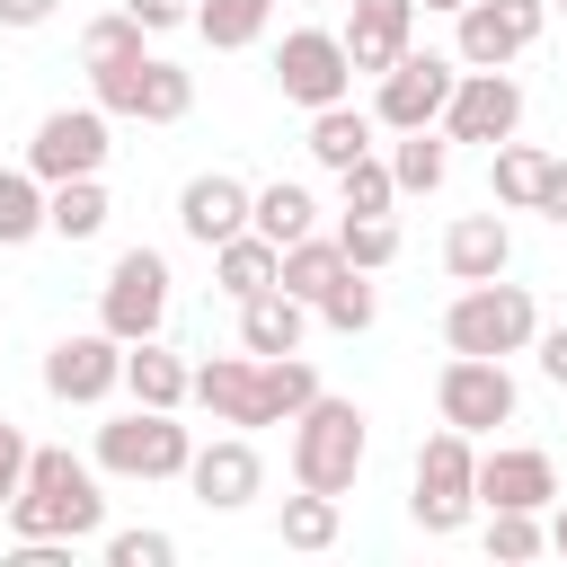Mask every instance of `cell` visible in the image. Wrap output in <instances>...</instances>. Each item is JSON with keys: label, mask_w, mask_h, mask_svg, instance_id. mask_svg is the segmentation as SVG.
Segmentation results:
<instances>
[{"label": "cell", "mask_w": 567, "mask_h": 567, "mask_svg": "<svg viewBox=\"0 0 567 567\" xmlns=\"http://www.w3.org/2000/svg\"><path fill=\"white\" fill-rule=\"evenodd\" d=\"M106 532V487H97V461H80L71 443H35L27 452V478L9 496V540H97Z\"/></svg>", "instance_id": "1"}, {"label": "cell", "mask_w": 567, "mask_h": 567, "mask_svg": "<svg viewBox=\"0 0 567 567\" xmlns=\"http://www.w3.org/2000/svg\"><path fill=\"white\" fill-rule=\"evenodd\" d=\"M363 461H372V416H363L354 399L319 390V399L292 416V443H284V470H292V487H319V496H354Z\"/></svg>", "instance_id": "2"}, {"label": "cell", "mask_w": 567, "mask_h": 567, "mask_svg": "<svg viewBox=\"0 0 567 567\" xmlns=\"http://www.w3.org/2000/svg\"><path fill=\"white\" fill-rule=\"evenodd\" d=\"M470 514H478V443L461 425H434L408 470V523L425 540H452V532H470Z\"/></svg>", "instance_id": "3"}, {"label": "cell", "mask_w": 567, "mask_h": 567, "mask_svg": "<svg viewBox=\"0 0 567 567\" xmlns=\"http://www.w3.org/2000/svg\"><path fill=\"white\" fill-rule=\"evenodd\" d=\"M532 337H540V301H532V284H505V275H487V284H461L452 292V310H443V346L452 354H532Z\"/></svg>", "instance_id": "4"}, {"label": "cell", "mask_w": 567, "mask_h": 567, "mask_svg": "<svg viewBox=\"0 0 567 567\" xmlns=\"http://www.w3.org/2000/svg\"><path fill=\"white\" fill-rule=\"evenodd\" d=\"M89 461H97V478H186L195 434L177 425V408H124L97 425Z\"/></svg>", "instance_id": "5"}, {"label": "cell", "mask_w": 567, "mask_h": 567, "mask_svg": "<svg viewBox=\"0 0 567 567\" xmlns=\"http://www.w3.org/2000/svg\"><path fill=\"white\" fill-rule=\"evenodd\" d=\"M168 257L159 248H115V266H106V284H97V328L106 337H124V346H142V337H159L168 328Z\"/></svg>", "instance_id": "6"}, {"label": "cell", "mask_w": 567, "mask_h": 567, "mask_svg": "<svg viewBox=\"0 0 567 567\" xmlns=\"http://www.w3.org/2000/svg\"><path fill=\"white\" fill-rule=\"evenodd\" d=\"M549 27V0H470L452 9V62L461 71H514Z\"/></svg>", "instance_id": "7"}, {"label": "cell", "mask_w": 567, "mask_h": 567, "mask_svg": "<svg viewBox=\"0 0 567 567\" xmlns=\"http://www.w3.org/2000/svg\"><path fill=\"white\" fill-rule=\"evenodd\" d=\"M106 151H115V115L89 97V106H53V115H35V133H27V168L44 177V186H62V177H106Z\"/></svg>", "instance_id": "8"}, {"label": "cell", "mask_w": 567, "mask_h": 567, "mask_svg": "<svg viewBox=\"0 0 567 567\" xmlns=\"http://www.w3.org/2000/svg\"><path fill=\"white\" fill-rule=\"evenodd\" d=\"M434 416L478 443V434H496V425L523 416V390H514V372H505L496 354H452V363L434 372Z\"/></svg>", "instance_id": "9"}, {"label": "cell", "mask_w": 567, "mask_h": 567, "mask_svg": "<svg viewBox=\"0 0 567 567\" xmlns=\"http://www.w3.org/2000/svg\"><path fill=\"white\" fill-rule=\"evenodd\" d=\"M275 89H284V106H301V115L354 97V62H346L337 27H284V44H275Z\"/></svg>", "instance_id": "10"}, {"label": "cell", "mask_w": 567, "mask_h": 567, "mask_svg": "<svg viewBox=\"0 0 567 567\" xmlns=\"http://www.w3.org/2000/svg\"><path fill=\"white\" fill-rule=\"evenodd\" d=\"M452 80H461V62L452 53H399L381 80H372V124L381 133H416V124H443V97H452Z\"/></svg>", "instance_id": "11"}, {"label": "cell", "mask_w": 567, "mask_h": 567, "mask_svg": "<svg viewBox=\"0 0 567 567\" xmlns=\"http://www.w3.org/2000/svg\"><path fill=\"white\" fill-rule=\"evenodd\" d=\"M115 390H124V337L80 328V337H53V346H44V399H62V408H106Z\"/></svg>", "instance_id": "12"}, {"label": "cell", "mask_w": 567, "mask_h": 567, "mask_svg": "<svg viewBox=\"0 0 567 567\" xmlns=\"http://www.w3.org/2000/svg\"><path fill=\"white\" fill-rule=\"evenodd\" d=\"M523 133V80L514 71H461L452 97H443V142H505Z\"/></svg>", "instance_id": "13"}, {"label": "cell", "mask_w": 567, "mask_h": 567, "mask_svg": "<svg viewBox=\"0 0 567 567\" xmlns=\"http://www.w3.org/2000/svg\"><path fill=\"white\" fill-rule=\"evenodd\" d=\"M186 487H195V505L204 514H239V505H257L266 496V461H257V434H213V443H195V461H186Z\"/></svg>", "instance_id": "14"}, {"label": "cell", "mask_w": 567, "mask_h": 567, "mask_svg": "<svg viewBox=\"0 0 567 567\" xmlns=\"http://www.w3.org/2000/svg\"><path fill=\"white\" fill-rule=\"evenodd\" d=\"M186 399H195L213 425H239V434L275 425V408H266V372H257V354H248V346H239V354H204Z\"/></svg>", "instance_id": "15"}, {"label": "cell", "mask_w": 567, "mask_h": 567, "mask_svg": "<svg viewBox=\"0 0 567 567\" xmlns=\"http://www.w3.org/2000/svg\"><path fill=\"white\" fill-rule=\"evenodd\" d=\"M487 505H523V514H549L558 505V461L540 443H487L478 452V514Z\"/></svg>", "instance_id": "16"}, {"label": "cell", "mask_w": 567, "mask_h": 567, "mask_svg": "<svg viewBox=\"0 0 567 567\" xmlns=\"http://www.w3.org/2000/svg\"><path fill=\"white\" fill-rule=\"evenodd\" d=\"M354 80H381L408 44H416V0H346V27H337Z\"/></svg>", "instance_id": "17"}, {"label": "cell", "mask_w": 567, "mask_h": 567, "mask_svg": "<svg viewBox=\"0 0 567 567\" xmlns=\"http://www.w3.org/2000/svg\"><path fill=\"white\" fill-rule=\"evenodd\" d=\"M177 230H186L195 248L239 239V230H248V177H230V168H195V177L177 186Z\"/></svg>", "instance_id": "18"}, {"label": "cell", "mask_w": 567, "mask_h": 567, "mask_svg": "<svg viewBox=\"0 0 567 567\" xmlns=\"http://www.w3.org/2000/svg\"><path fill=\"white\" fill-rule=\"evenodd\" d=\"M443 275H452V284L514 275V230H505V213H461V221L443 230Z\"/></svg>", "instance_id": "19"}, {"label": "cell", "mask_w": 567, "mask_h": 567, "mask_svg": "<svg viewBox=\"0 0 567 567\" xmlns=\"http://www.w3.org/2000/svg\"><path fill=\"white\" fill-rule=\"evenodd\" d=\"M301 337H310V301H301V292L266 284V292L239 301V346H248V354H301Z\"/></svg>", "instance_id": "20"}, {"label": "cell", "mask_w": 567, "mask_h": 567, "mask_svg": "<svg viewBox=\"0 0 567 567\" xmlns=\"http://www.w3.org/2000/svg\"><path fill=\"white\" fill-rule=\"evenodd\" d=\"M124 390H133V408H186V390H195V363H186L177 346L142 337V346H124Z\"/></svg>", "instance_id": "21"}, {"label": "cell", "mask_w": 567, "mask_h": 567, "mask_svg": "<svg viewBox=\"0 0 567 567\" xmlns=\"http://www.w3.org/2000/svg\"><path fill=\"white\" fill-rule=\"evenodd\" d=\"M248 230H266L275 248H292V239L319 230V195L301 177H266V186H248Z\"/></svg>", "instance_id": "22"}, {"label": "cell", "mask_w": 567, "mask_h": 567, "mask_svg": "<svg viewBox=\"0 0 567 567\" xmlns=\"http://www.w3.org/2000/svg\"><path fill=\"white\" fill-rule=\"evenodd\" d=\"M106 213H115V204H106V177H62V186H44V230H53V239H71V248H80V239H97V230H106Z\"/></svg>", "instance_id": "23"}, {"label": "cell", "mask_w": 567, "mask_h": 567, "mask_svg": "<svg viewBox=\"0 0 567 567\" xmlns=\"http://www.w3.org/2000/svg\"><path fill=\"white\" fill-rule=\"evenodd\" d=\"M372 133H381V124H372L354 97H337V106H310V159H319V168H346V159H363V151H372Z\"/></svg>", "instance_id": "24"}, {"label": "cell", "mask_w": 567, "mask_h": 567, "mask_svg": "<svg viewBox=\"0 0 567 567\" xmlns=\"http://www.w3.org/2000/svg\"><path fill=\"white\" fill-rule=\"evenodd\" d=\"M275 266H284V248H275L266 230H239V239H221V248H213V284H221L230 301L266 292V284H275Z\"/></svg>", "instance_id": "25"}, {"label": "cell", "mask_w": 567, "mask_h": 567, "mask_svg": "<svg viewBox=\"0 0 567 567\" xmlns=\"http://www.w3.org/2000/svg\"><path fill=\"white\" fill-rule=\"evenodd\" d=\"M337 532H346V496H319V487H292L284 514H275L284 549H337Z\"/></svg>", "instance_id": "26"}, {"label": "cell", "mask_w": 567, "mask_h": 567, "mask_svg": "<svg viewBox=\"0 0 567 567\" xmlns=\"http://www.w3.org/2000/svg\"><path fill=\"white\" fill-rule=\"evenodd\" d=\"M390 177H399V195H434V186L452 177V142H443V124L399 133V142H390Z\"/></svg>", "instance_id": "27"}, {"label": "cell", "mask_w": 567, "mask_h": 567, "mask_svg": "<svg viewBox=\"0 0 567 567\" xmlns=\"http://www.w3.org/2000/svg\"><path fill=\"white\" fill-rule=\"evenodd\" d=\"M540 168H549V151H540V142H514V133H505V142L487 151V195H496L505 213H532V195H540Z\"/></svg>", "instance_id": "28"}, {"label": "cell", "mask_w": 567, "mask_h": 567, "mask_svg": "<svg viewBox=\"0 0 567 567\" xmlns=\"http://www.w3.org/2000/svg\"><path fill=\"white\" fill-rule=\"evenodd\" d=\"M266 27H275V0H195V35L213 53H248Z\"/></svg>", "instance_id": "29"}, {"label": "cell", "mask_w": 567, "mask_h": 567, "mask_svg": "<svg viewBox=\"0 0 567 567\" xmlns=\"http://www.w3.org/2000/svg\"><path fill=\"white\" fill-rule=\"evenodd\" d=\"M337 275H346V248H337V230H310V239H292V248H284V266H275V284H284V292H301V301H319Z\"/></svg>", "instance_id": "30"}, {"label": "cell", "mask_w": 567, "mask_h": 567, "mask_svg": "<svg viewBox=\"0 0 567 567\" xmlns=\"http://www.w3.org/2000/svg\"><path fill=\"white\" fill-rule=\"evenodd\" d=\"M310 319H319V328H337V337H363V328L381 319V284H372L363 266H346V275L310 301Z\"/></svg>", "instance_id": "31"}, {"label": "cell", "mask_w": 567, "mask_h": 567, "mask_svg": "<svg viewBox=\"0 0 567 567\" xmlns=\"http://www.w3.org/2000/svg\"><path fill=\"white\" fill-rule=\"evenodd\" d=\"M27 239H44V177L18 159L0 168V248H27Z\"/></svg>", "instance_id": "32"}, {"label": "cell", "mask_w": 567, "mask_h": 567, "mask_svg": "<svg viewBox=\"0 0 567 567\" xmlns=\"http://www.w3.org/2000/svg\"><path fill=\"white\" fill-rule=\"evenodd\" d=\"M89 71V97L106 106V115H133L142 124V71H151V44L142 53H106V62H80Z\"/></svg>", "instance_id": "33"}, {"label": "cell", "mask_w": 567, "mask_h": 567, "mask_svg": "<svg viewBox=\"0 0 567 567\" xmlns=\"http://www.w3.org/2000/svg\"><path fill=\"white\" fill-rule=\"evenodd\" d=\"M257 372H266V408H275V425H292L328 381H319V363L310 354H257Z\"/></svg>", "instance_id": "34"}, {"label": "cell", "mask_w": 567, "mask_h": 567, "mask_svg": "<svg viewBox=\"0 0 567 567\" xmlns=\"http://www.w3.org/2000/svg\"><path fill=\"white\" fill-rule=\"evenodd\" d=\"M390 204H399V177H390L381 151H363V159L337 168V213H390Z\"/></svg>", "instance_id": "35"}, {"label": "cell", "mask_w": 567, "mask_h": 567, "mask_svg": "<svg viewBox=\"0 0 567 567\" xmlns=\"http://www.w3.org/2000/svg\"><path fill=\"white\" fill-rule=\"evenodd\" d=\"M337 248H346V266L381 275V266L399 257V221H390V213H337Z\"/></svg>", "instance_id": "36"}, {"label": "cell", "mask_w": 567, "mask_h": 567, "mask_svg": "<svg viewBox=\"0 0 567 567\" xmlns=\"http://www.w3.org/2000/svg\"><path fill=\"white\" fill-rule=\"evenodd\" d=\"M487 558H505V567H523V558H540L549 549V523L540 514H523V505H487Z\"/></svg>", "instance_id": "37"}, {"label": "cell", "mask_w": 567, "mask_h": 567, "mask_svg": "<svg viewBox=\"0 0 567 567\" xmlns=\"http://www.w3.org/2000/svg\"><path fill=\"white\" fill-rule=\"evenodd\" d=\"M186 106H195V71H177L168 53H151V71H142V124H186Z\"/></svg>", "instance_id": "38"}, {"label": "cell", "mask_w": 567, "mask_h": 567, "mask_svg": "<svg viewBox=\"0 0 567 567\" xmlns=\"http://www.w3.org/2000/svg\"><path fill=\"white\" fill-rule=\"evenodd\" d=\"M151 44V27L133 18V9H106V18H89L80 27V62H106V53H142Z\"/></svg>", "instance_id": "39"}, {"label": "cell", "mask_w": 567, "mask_h": 567, "mask_svg": "<svg viewBox=\"0 0 567 567\" xmlns=\"http://www.w3.org/2000/svg\"><path fill=\"white\" fill-rule=\"evenodd\" d=\"M168 558H177V540L151 532V523L142 532H106V567H168Z\"/></svg>", "instance_id": "40"}, {"label": "cell", "mask_w": 567, "mask_h": 567, "mask_svg": "<svg viewBox=\"0 0 567 567\" xmlns=\"http://www.w3.org/2000/svg\"><path fill=\"white\" fill-rule=\"evenodd\" d=\"M532 213L567 230V159H558V151H549V168H540V195H532Z\"/></svg>", "instance_id": "41"}, {"label": "cell", "mask_w": 567, "mask_h": 567, "mask_svg": "<svg viewBox=\"0 0 567 567\" xmlns=\"http://www.w3.org/2000/svg\"><path fill=\"white\" fill-rule=\"evenodd\" d=\"M27 452H35V443H27V434H18L9 416H0V505L18 496V478H27Z\"/></svg>", "instance_id": "42"}, {"label": "cell", "mask_w": 567, "mask_h": 567, "mask_svg": "<svg viewBox=\"0 0 567 567\" xmlns=\"http://www.w3.org/2000/svg\"><path fill=\"white\" fill-rule=\"evenodd\" d=\"M124 9H133L151 35H168V27H195V0H124Z\"/></svg>", "instance_id": "43"}, {"label": "cell", "mask_w": 567, "mask_h": 567, "mask_svg": "<svg viewBox=\"0 0 567 567\" xmlns=\"http://www.w3.org/2000/svg\"><path fill=\"white\" fill-rule=\"evenodd\" d=\"M62 18V0H0V27L9 35H35V27H53Z\"/></svg>", "instance_id": "44"}, {"label": "cell", "mask_w": 567, "mask_h": 567, "mask_svg": "<svg viewBox=\"0 0 567 567\" xmlns=\"http://www.w3.org/2000/svg\"><path fill=\"white\" fill-rule=\"evenodd\" d=\"M532 354H540V372L567 390V328H540V337H532Z\"/></svg>", "instance_id": "45"}, {"label": "cell", "mask_w": 567, "mask_h": 567, "mask_svg": "<svg viewBox=\"0 0 567 567\" xmlns=\"http://www.w3.org/2000/svg\"><path fill=\"white\" fill-rule=\"evenodd\" d=\"M540 523H549V549H558V558H567V496H558V505H549V514H540Z\"/></svg>", "instance_id": "46"}, {"label": "cell", "mask_w": 567, "mask_h": 567, "mask_svg": "<svg viewBox=\"0 0 567 567\" xmlns=\"http://www.w3.org/2000/svg\"><path fill=\"white\" fill-rule=\"evenodd\" d=\"M416 9H443V18H452V9H470V0H416Z\"/></svg>", "instance_id": "47"}, {"label": "cell", "mask_w": 567, "mask_h": 567, "mask_svg": "<svg viewBox=\"0 0 567 567\" xmlns=\"http://www.w3.org/2000/svg\"><path fill=\"white\" fill-rule=\"evenodd\" d=\"M301 9H346V0H301Z\"/></svg>", "instance_id": "48"}, {"label": "cell", "mask_w": 567, "mask_h": 567, "mask_svg": "<svg viewBox=\"0 0 567 567\" xmlns=\"http://www.w3.org/2000/svg\"><path fill=\"white\" fill-rule=\"evenodd\" d=\"M549 9H567V0H549Z\"/></svg>", "instance_id": "49"}]
</instances>
